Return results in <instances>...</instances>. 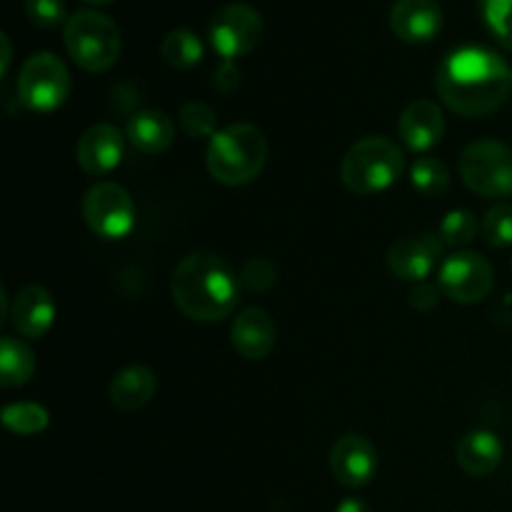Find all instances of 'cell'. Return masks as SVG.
<instances>
[{
    "instance_id": "obj_21",
    "label": "cell",
    "mask_w": 512,
    "mask_h": 512,
    "mask_svg": "<svg viewBox=\"0 0 512 512\" xmlns=\"http://www.w3.org/2000/svg\"><path fill=\"white\" fill-rule=\"evenodd\" d=\"M35 375V353L18 338L0 340V388L15 390Z\"/></svg>"
},
{
    "instance_id": "obj_30",
    "label": "cell",
    "mask_w": 512,
    "mask_h": 512,
    "mask_svg": "<svg viewBox=\"0 0 512 512\" xmlns=\"http://www.w3.org/2000/svg\"><path fill=\"white\" fill-rule=\"evenodd\" d=\"M25 15L35 28L55 30L60 25H68V10L65 0H25Z\"/></svg>"
},
{
    "instance_id": "obj_5",
    "label": "cell",
    "mask_w": 512,
    "mask_h": 512,
    "mask_svg": "<svg viewBox=\"0 0 512 512\" xmlns=\"http://www.w3.org/2000/svg\"><path fill=\"white\" fill-rule=\"evenodd\" d=\"M65 50L78 68L88 73H105L123 53L120 28L100 10H78L63 28Z\"/></svg>"
},
{
    "instance_id": "obj_31",
    "label": "cell",
    "mask_w": 512,
    "mask_h": 512,
    "mask_svg": "<svg viewBox=\"0 0 512 512\" xmlns=\"http://www.w3.org/2000/svg\"><path fill=\"white\" fill-rule=\"evenodd\" d=\"M440 285H430V283H418L410 293V308L418 310V313H433L440 303Z\"/></svg>"
},
{
    "instance_id": "obj_2",
    "label": "cell",
    "mask_w": 512,
    "mask_h": 512,
    "mask_svg": "<svg viewBox=\"0 0 512 512\" xmlns=\"http://www.w3.org/2000/svg\"><path fill=\"white\" fill-rule=\"evenodd\" d=\"M240 275L215 253H190L175 265L170 293L185 318L195 323H220L240 303Z\"/></svg>"
},
{
    "instance_id": "obj_8",
    "label": "cell",
    "mask_w": 512,
    "mask_h": 512,
    "mask_svg": "<svg viewBox=\"0 0 512 512\" xmlns=\"http://www.w3.org/2000/svg\"><path fill=\"white\" fill-rule=\"evenodd\" d=\"M80 210H83L85 225L98 238L120 240L135 228L133 195L120 183H113V180L95 183L85 193Z\"/></svg>"
},
{
    "instance_id": "obj_10",
    "label": "cell",
    "mask_w": 512,
    "mask_h": 512,
    "mask_svg": "<svg viewBox=\"0 0 512 512\" xmlns=\"http://www.w3.org/2000/svg\"><path fill=\"white\" fill-rule=\"evenodd\" d=\"M438 285L445 298L463 305H475L488 298L490 290H493V265L480 253L460 250V253H453L440 263Z\"/></svg>"
},
{
    "instance_id": "obj_34",
    "label": "cell",
    "mask_w": 512,
    "mask_h": 512,
    "mask_svg": "<svg viewBox=\"0 0 512 512\" xmlns=\"http://www.w3.org/2000/svg\"><path fill=\"white\" fill-rule=\"evenodd\" d=\"M0 45H3V68H0V70H3V75L5 73H8V65H10V55H13V53H10V38H8V35H0Z\"/></svg>"
},
{
    "instance_id": "obj_28",
    "label": "cell",
    "mask_w": 512,
    "mask_h": 512,
    "mask_svg": "<svg viewBox=\"0 0 512 512\" xmlns=\"http://www.w3.org/2000/svg\"><path fill=\"white\" fill-rule=\"evenodd\" d=\"M480 230H483L485 243L493 245V248H508V245H512V205H493L485 213Z\"/></svg>"
},
{
    "instance_id": "obj_9",
    "label": "cell",
    "mask_w": 512,
    "mask_h": 512,
    "mask_svg": "<svg viewBox=\"0 0 512 512\" xmlns=\"http://www.w3.org/2000/svg\"><path fill=\"white\" fill-rule=\"evenodd\" d=\"M210 43L225 60L243 58L253 53L263 40V18L248 3H228L210 20Z\"/></svg>"
},
{
    "instance_id": "obj_12",
    "label": "cell",
    "mask_w": 512,
    "mask_h": 512,
    "mask_svg": "<svg viewBox=\"0 0 512 512\" xmlns=\"http://www.w3.org/2000/svg\"><path fill=\"white\" fill-rule=\"evenodd\" d=\"M443 240L435 235H410L400 238L388 250V268L398 280L408 283H425L440 263L443 255Z\"/></svg>"
},
{
    "instance_id": "obj_3",
    "label": "cell",
    "mask_w": 512,
    "mask_h": 512,
    "mask_svg": "<svg viewBox=\"0 0 512 512\" xmlns=\"http://www.w3.org/2000/svg\"><path fill=\"white\" fill-rule=\"evenodd\" d=\"M268 163V140L263 130L250 123H233L220 128L205 150L208 173L218 183L240 188L263 173Z\"/></svg>"
},
{
    "instance_id": "obj_23",
    "label": "cell",
    "mask_w": 512,
    "mask_h": 512,
    "mask_svg": "<svg viewBox=\"0 0 512 512\" xmlns=\"http://www.w3.org/2000/svg\"><path fill=\"white\" fill-rule=\"evenodd\" d=\"M410 183L425 198H438L450 188V170L435 155H420L410 168Z\"/></svg>"
},
{
    "instance_id": "obj_29",
    "label": "cell",
    "mask_w": 512,
    "mask_h": 512,
    "mask_svg": "<svg viewBox=\"0 0 512 512\" xmlns=\"http://www.w3.org/2000/svg\"><path fill=\"white\" fill-rule=\"evenodd\" d=\"M278 265L270 258H250L240 268V285L250 293H265L278 283Z\"/></svg>"
},
{
    "instance_id": "obj_14",
    "label": "cell",
    "mask_w": 512,
    "mask_h": 512,
    "mask_svg": "<svg viewBox=\"0 0 512 512\" xmlns=\"http://www.w3.org/2000/svg\"><path fill=\"white\" fill-rule=\"evenodd\" d=\"M390 28L403 43L425 45L443 30V8L438 0H395Z\"/></svg>"
},
{
    "instance_id": "obj_15",
    "label": "cell",
    "mask_w": 512,
    "mask_h": 512,
    "mask_svg": "<svg viewBox=\"0 0 512 512\" xmlns=\"http://www.w3.org/2000/svg\"><path fill=\"white\" fill-rule=\"evenodd\" d=\"M230 340L235 353L243 355L245 360H265L278 343V328L268 310L243 308L235 315Z\"/></svg>"
},
{
    "instance_id": "obj_18",
    "label": "cell",
    "mask_w": 512,
    "mask_h": 512,
    "mask_svg": "<svg viewBox=\"0 0 512 512\" xmlns=\"http://www.w3.org/2000/svg\"><path fill=\"white\" fill-rule=\"evenodd\" d=\"M503 455V440L490 430H470L455 448V460H458L460 470L473 478H485V475L495 473L503 463Z\"/></svg>"
},
{
    "instance_id": "obj_27",
    "label": "cell",
    "mask_w": 512,
    "mask_h": 512,
    "mask_svg": "<svg viewBox=\"0 0 512 512\" xmlns=\"http://www.w3.org/2000/svg\"><path fill=\"white\" fill-rule=\"evenodd\" d=\"M478 5L495 40L512 50V0H478Z\"/></svg>"
},
{
    "instance_id": "obj_11",
    "label": "cell",
    "mask_w": 512,
    "mask_h": 512,
    "mask_svg": "<svg viewBox=\"0 0 512 512\" xmlns=\"http://www.w3.org/2000/svg\"><path fill=\"white\" fill-rule=\"evenodd\" d=\"M380 468L378 450L365 435L348 433L335 440L330 450V470L343 488H365Z\"/></svg>"
},
{
    "instance_id": "obj_17",
    "label": "cell",
    "mask_w": 512,
    "mask_h": 512,
    "mask_svg": "<svg viewBox=\"0 0 512 512\" xmlns=\"http://www.w3.org/2000/svg\"><path fill=\"white\" fill-rule=\"evenodd\" d=\"M10 323L23 338L40 340L55 323V300L43 285H25L10 305Z\"/></svg>"
},
{
    "instance_id": "obj_25",
    "label": "cell",
    "mask_w": 512,
    "mask_h": 512,
    "mask_svg": "<svg viewBox=\"0 0 512 512\" xmlns=\"http://www.w3.org/2000/svg\"><path fill=\"white\" fill-rule=\"evenodd\" d=\"M478 230H480V223L478 218H475V213H470V210H463V208H455L450 210V213L443 218V223H440L438 238L443 240V245H448V248H463V245L473 243Z\"/></svg>"
},
{
    "instance_id": "obj_24",
    "label": "cell",
    "mask_w": 512,
    "mask_h": 512,
    "mask_svg": "<svg viewBox=\"0 0 512 512\" xmlns=\"http://www.w3.org/2000/svg\"><path fill=\"white\" fill-rule=\"evenodd\" d=\"M5 428L15 435H40L50 423V413L40 403H10L0 415Z\"/></svg>"
},
{
    "instance_id": "obj_16",
    "label": "cell",
    "mask_w": 512,
    "mask_h": 512,
    "mask_svg": "<svg viewBox=\"0 0 512 512\" xmlns=\"http://www.w3.org/2000/svg\"><path fill=\"white\" fill-rule=\"evenodd\" d=\"M398 135L408 150L428 153L445 135V118L440 105L433 100H413L400 115Z\"/></svg>"
},
{
    "instance_id": "obj_26",
    "label": "cell",
    "mask_w": 512,
    "mask_h": 512,
    "mask_svg": "<svg viewBox=\"0 0 512 512\" xmlns=\"http://www.w3.org/2000/svg\"><path fill=\"white\" fill-rule=\"evenodd\" d=\"M180 130L193 140L213 138L218 133V115L203 100H188L180 108Z\"/></svg>"
},
{
    "instance_id": "obj_32",
    "label": "cell",
    "mask_w": 512,
    "mask_h": 512,
    "mask_svg": "<svg viewBox=\"0 0 512 512\" xmlns=\"http://www.w3.org/2000/svg\"><path fill=\"white\" fill-rule=\"evenodd\" d=\"M215 88L223 90V93H230V90H235L240 85V73L235 70L233 60H225L223 65H220L218 70H215Z\"/></svg>"
},
{
    "instance_id": "obj_1",
    "label": "cell",
    "mask_w": 512,
    "mask_h": 512,
    "mask_svg": "<svg viewBox=\"0 0 512 512\" xmlns=\"http://www.w3.org/2000/svg\"><path fill=\"white\" fill-rule=\"evenodd\" d=\"M435 90L453 113L463 118H485L508 103L512 73L493 50L465 45L445 55L438 65Z\"/></svg>"
},
{
    "instance_id": "obj_19",
    "label": "cell",
    "mask_w": 512,
    "mask_h": 512,
    "mask_svg": "<svg viewBox=\"0 0 512 512\" xmlns=\"http://www.w3.org/2000/svg\"><path fill=\"white\" fill-rule=\"evenodd\" d=\"M135 150L145 155L165 153L175 143V123L163 110H138L125 130Z\"/></svg>"
},
{
    "instance_id": "obj_4",
    "label": "cell",
    "mask_w": 512,
    "mask_h": 512,
    "mask_svg": "<svg viewBox=\"0 0 512 512\" xmlns=\"http://www.w3.org/2000/svg\"><path fill=\"white\" fill-rule=\"evenodd\" d=\"M405 170V155L385 135L358 140L340 163V180L355 195H375L398 183Z\"/></svg>"
},
{
    "instance_id": "obj_7",
    "label": "cell",
    "mask_w": 512,
    "mask_h": 512,
    "mask_svg": "<svg viewBox=\"0 0 512 512\" xmlns=\"http://www.w3.org/2000/svg\"><path fill=\"white\" fill-rule=\"evenodd\" d=\"M70 95V73L53 53H35L23 63L18 75L20 103L35 113L60 108Z\"/></svg>"
},
{
    "instance_id": "obj_22",
    "label": "cell",
    "mask_w": 512,
    "mask_h": 512,
    "mask_svg": "<svg viewBox=\"0 0 512 512\" xmlns=\"http://www.w3.org/2000/svg\"><path fill=\"white\" fill-rule=\"evenodd\" d=\"M203 40L188 28H175L160 43V55L175 70H190L203 60Z\"/></svg>"
},
{
    "instance_id": "obj_13",
    "label": "cell",
    "mask_w": 512,
    "mask_h": 512,
    "mask_svg": "<svg viewBox=\"0 0 512 512\" xmlns=\"http://www.w3.org/2000/svg\"><path fill=\"white\" fill-rule=\"evenodd\" d=\"M125 153V138L110 123H95L85 130L75 145V160L80 170L93 178L113 173Z\"/></svg>"
},
{
    "instance_id": "obj_20",
    "label": "cell",
    "mask_w": 512,
    "mask_h": 512,
    "mask_svg": "<svg viewBox=\"0 0 512 512\" xmlns=\"http://www.w3.org/2000/svg\"><path fill=\"white\" fill-rule=\"evenodd\" d=\"M155 390H158V375L148 365H128L110 383V400L118 410L135 413L155 398Z\"/></svg>"
},
{
    "instance_id": "obj_6",
    "label": "cell",
    "mask_w": 512,
    "mask_h": 512,
    "mask_svg": "<svg viewBox=\"0 0 512 512\" xmlns=\"http://www.w3.org/2000/svg\"><path fill=\"white\" fill-rule=\"evenodd\" d=\"M460 178L483 198L512 195V148L493 138H480L465 145L458 160Z\"/></svg>"
},
{
    "instance_id": "obj_35",
    "label": "cell",
    "mask_w": 512,
    "mask_h": 512,
    "mask_svg": "<svg viewBox=\"0 0 512 512\" xmlns=\"http://www.w3.org/2000/svg\"><path fill=\"white\" fill-rule=\"evenodd\" d=\"M83 3L95 5V8H100V5H108V3H113V0H83Z\"/></svg>"
},
{
    "instance_id": "obj_33",
    "label": "cell",
    "mask_w": 512,
    "mask_h": 512,
    "mask_svg": "<svg viewBox=\"0 0 512 512\" xmlns=\"http://www.w3.org/2000/svg\"><path fill=\"white\" fill-rule=\"evenodd\" d=\"M335 512H373V508L360 498H345L343 503L335 508Z\"/></svg>"
}]
</instances>
